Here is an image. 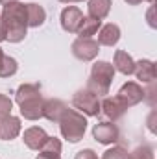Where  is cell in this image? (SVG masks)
I'll use <instances>...</instances> for the list:
<instances>
[{
  "label": "cell",
  "mask_w": 157,
  "mask_h": 159,
  "mask_svg": "<svg viewBox=\"0 0 157 159\" xmlns=\"http://www.w3.org/2000/svg\"><path fill=\"white\" fill-rule=\"evenodd\" d=\"M4 30H6V41L9 43H20L28 34V17H26V4L22 2H9L4 6L0 13Z\"/></svg>",
  "instance_id": "6da1fadb"
},
{
  "label": "cell",
  "mask_w": 157,
  "mask_h": 159,
  "mask_svg": "<svg viewBox=\"0 0 157 159\" xmlns=\"http://www.w3.org/2000/svg\"><path fill=\"white\" fill-rule=\"evenodd\" d=\"M15 102L20 107V115L26 120L43 119L44 98L41 94L39 83H22L15 93Z\"/></svg>",
  "instance_id": "7a4b0ae2"
},
{
  "label": "cell",
  "mask_w": 157,
  "mask_h": 159,
  "mask_svg": "<svg viewBox=\"0 0 157 159\" xmlns=\"http://www.w3.org/2000/svg\"><path fill=\"white\" fill-rule=\"evenodd\" d=\"M115 67L109 61H96L91 69L87 89L92 91L96 96H105L109 94V87L115 80Z\"/></svg>",
  "instance_id": "3957f363"
},
{
  "label": "cell",
  "mask_w": 157,
  "mask_h": 159,
  "mask_svg": "<svg viewBox=\"0 0 157 159\" xmlns=\"http://www.w3.org/2000/svg\"><path fill=\"white\" fill-rule=\"evenodd\" d=\"M57 124H59V131H61L63 139H67L69 143H78L85 135L87 117L76 109H67Z\"/></svg>",
  "instance_id": "277c9868"
},
{
  "label": "cell",
  "mask_w": 157,
  "mask_h": 159,
  "mask_svg": "<svg viewBox=\"0 0 157 159\" xmlns=\"http://www.w3.org/2000/svg\"><path fill=\"white\" fill-rule=\"evenodd\" d=\"M72 106L76 107V111L83 113L85 117H98L100 115V96H96L87 87L74 93Z\"/></svg>",
  "instance_id": "5b68a950"
},
{
  "label": "cell",
  "mask_w": 157,
  "mask_h": 159,
  "mask_svg": "<svg viewBox=\"0 0 157 159\" xmlns=\"http://www.w3.org/2000/svg\"><path fill=\"white\" fill-rule=\"evenodd\" d=\"M70 50H72V56L76 59H79V61H92L98 56V52H100V44L92 37H87V39L85 37H78L72 43Z\"/></svg>",
  "instance_id": "8992f818"
},
{
  "label": "cell",
  "mask_w": 157,
  "mask_h": 159,
  "mask_svg": "<svg viewBox=\"0 0 157 159\" xmlns=\"http://www.w3.org/2000/svg\"><path fill=\"white\" fill-rule=\"evenodd\" d=\"M117 98L129 109L141 102H144V89L137 81H126L117 93Z\"/></svg>",
  "instance_id": "52a82bcc"
},
{
  "label": "cell",
  "mask_w": 157,
  "mask_h": 159,
  "mask_svg": "<svg viewBox=\"0 0 157 159\" xmlns=\"http://www.w3.org/2000/svg\"><path fill=\"white\" fill-rule=\"evenodd\" d=\"M92 137H94V141L100 143V144H115L118 139H120V131H118L117 124L104 120V122L94 124V128H92Z\"/></svg>",
  "instance_id": "ba28073f"
},
{
  "label": "cell",
  "mask_w": 157,
  "mask_h": 159,
  "mask_svg": "<svg viewBox=\"0 0 157 159\" xmlns=\"http://www.w3.org/2000/svg\"><path fill=\"white\" fill-rule=\"evenodd\" d=\"M83 17L85 15L78 6H67L61 11V28L67 34H78L79 26L83 22Z\"/></svg>",
  "instance_id": "9c48e42d"
},
{
  "label": "cell",
  "mask_w": 157,
  "mask_h": 159,
  "mask_svg": "<svg viewBox=\"0 0 157 159\" xmlns=\"http://www.w3.org/2000/svg\"><path fill=\"white\" fill-rule=\"evenodd\" d=\"M126 111H128V107L118 100L117 96H105L104 100H100V113L111 122L122 119Z\"/></svg>",
  "instance_id": "30bf717a"
},
{
  "label": "cell",
  "mask_w": 157,
  "mask_h": 159,
  "mask_svg": "<svg viewBox=\"0 0 157 159\" xmlns=\"http://www.w3.org/2000/svg\"><path fill=\"white\" fill-rule=\"evenodd\" d=\"M46 139H48V133L39 126H32V128L24 129V133H22V141L30 150H41L43 144L46 143Z\"/></svg>",
  "instance_id": "8fae6325"
},
{
  "label": "cell",
  "mask_w": 157,
  "mask_h": 159,
  "mask_svg": "<svg viewBox=\"0 0 157 159\" xmlns=\"http://www.w3.org/2000/svg\"><path fill=\"white\" fill-rule=\"evenodd\" d=\"M69 109V106L59 100V98H50V100H44V107H43V117L50 122H59L63 113Z\"/></svg>",
  "instance_id": "7c38bea8"
},
{
  "label": "cell",
  "mask_w": 157,
  "mask_h": 159,
  "mask_svg": "<svg viewBox=\"0 0 157 159\" xmlns=\"http://www.w3.org/2000/svg\"><path fill=\"white\" fill-rule=\"evenodd\" d=\"M118 41H120V28L117 24L107 22V24H104L98 30V44H102V46H115Z\"/></svg>",
  "instance_id": "4fadbf2b"
},
{
  "label": "cell",
  "mask_w": 157,
  "mask_h": 159,
  "mask_svg": "<svg viewBox=\"0 0 157 159\" xmlns=\"http://www.w3.org/2000/svg\"><path fill=\"white\" fill-rule=\"evenodd\" d=\"M20 119H17V117H13V115H9V117H6V119L0 120V139L2 141H11V139H15L19 133H20Z\"/></svg>",
  "instance_id": "5bb4252c"
},
{
  "label": "cell",
  "mask_w": 157,
  "mask_h": 159,
  "mask_svg": "<svg viewBox=\"0 0 157 159\" xmlns=\"http://www.w3.org/2000/svg\"><path fill=\"white\" fill-rule=\"evenodd\" d=\"M133 74L137 76V80H141L142 83L155 81V63H154V61H150V59H141V61H135Z\"/></svg>",
  "instance_id": "9a60e30c"
},
{
  "label": "cell",
  "mask_w": 157,
  "mask_h": 159,
  "mask_svg": "<svg viewBox=\"0 0 157 159\" xmlns=\"http://www.w3.org/2000/svg\"><path fill=\"white\" fill-rule=\"evenodd\" d=\"M113 67H115V70L122 72L124 76H129V74H133L135 59L126 50H117L115 52V57H113Z\"/></svg>",
  "instance_id": "2e32d148"
},
{
  "label": "cell",
  "mask_w": 157,
  "mask_h": 159,
  "mask_svg": "<svg viewBox=\"0 0 157 159\" xmlns=\"http://www.w3.org/2000/svg\"><path fill=\"white\" fill-rule=\"evenodd\" d=\"M111 6H113L111 0H87V11H89V17L98 19V20H104V19L109 15Z\"/></svg>",
  "instance_id": "e0dca14e"
},
{
  "label": "cell",
  "mask_w": 157,
  "mask_h": 159,
  "mask_svg": "<svg viewBox=\"0 0 157 159\" xmlns=\"http://www.w3.org/2000/svg\"><path fill=\"white\" fill-rule=\"evenodd\" d=\"M26 17H28V28H39L46 20V11L39 4H26Z\"/></svg>",
  "instance_id": "ac0fdd59"
},
{
  "label": "cell",
  "mask_w": 157,
  "mask_h": 159,
  "mask_svg": "<svg viewBox=\"0 0 157 159\" xmlns=\"http://www.w3.org/2000/svg\"><path fill=\"white\" fill-rule=\"evenodd\" d=\"M102 28V20H98V19H92V17H83V22H81V26H79L78 30V35L79 37H92V35H96L98 34V30Z\"/></svg>",
  "instance_id": "d6986e66"
},
{
  "label": "cell",
  "mask_w": 157,
  "mask_h": 159,
  "mask_svg": "<svg viewBox=\"0 0 157 159\" xmlns=\"http://www.w3.org/2000/svg\"><path fill=\"white\" fill-rule=\"evenodd\" d=\"M17 69H19L17 59L4 54V57H2V61H0V78H11V76L17 72Z\"/></svg>",
  "instance_id": "ffe728a7"
},
{
  "label": "cell",
  "mask_w": 157,
  "mask_h": 159,
  "mask_svg": "<svg viewBox=\"0 0 157 159\" xmlns=\"http://www.w3.org/2000/svg\"><path fill=\"white\" fill-rule=\"evenodd\" d=\"M129 159H155L154 156V148L150 144H141L135 150L129 152Z\"/></svg>",
  "instance_id": "44dd1931"
},
{
  "label": "cell",
  "mask_w": 157,
  "mask_h": 159,
  "mask_svg": "<svg viewBox=\"0 0 157 159\" xmlns=\"http://www.w3.org/2000/svg\"><path fill=\"white\" fill-rule=\"evenodd\" d=\"M39 152H44V154H52V156H61V141L57 137H48L46 143L43 144Z\"/></svg>",
  "instance_id": "7402d4cb"
},
{
  "label": "cell",
  "mask_w": 157,
  "mask_h": 159,
  "mask_svg": "<svg viewBox=\"0 0 157 159\" xmlns=\"http://www.w3.org/2000/svg\"><path fill=\"white\" fill-rule=\"evenodd\" d=\"M11 109H13V102L7 94H2L0 93V120L6 119L11 115Z\"/></svg>",
  "instance_id": "603a6c76"
},
{
  "label": "cell",
  "mask_w": 157,
  "mask_h": 159,
  "mask_svg": "<svg viewBox=\"0 0 157 159\" xmlns=\"http://www.w3.org/2000/svg\"><path fill=\"white\" fill-rule=\"evenodd\" d=\"M102 159H129V154L124 148H120V146H113V148L104 152Z\"/></svg>",
  "instance_id": "cb8c5ba5"
},
{
  "label": "cell",
  "mask_w": 157,
  "mask_h": 159,
  "mask_svg": "<svg viewBox=\"0 0 157 159\" xmlns=\"http://www.w3.org/2000/svg\"><path fill=\"white\" fill-rule=\"evenodd\" d=\"M74 159H98V156H96V152H94V150L87 148V150H79Z\"/></svg>",
  "instance_id": "d4e9b609"
},
{
  "label": "cell",
  "mask_w": 157,
  "mask_h": 159,
  "mask_svg": "<svg viewBox=\"0 0 157 159\" xmlns=\"http://www.w3.org/2000/svg\"><path fill=\"white\" fill-rule=\"evenodd\" d=\"M35 159H61V156H52V154H44V152H41Z\"/></svg>",
  "instance_id": "484cf974"
},
{
  "label": "cell",
  "mask_w": 157,
  "mask_h": 159,
  "mask_svg": "<svg viewBox=\"0 0 157 159\" xmlns=\"http://www.w3.org/2000/svg\"><path fill=\"white\" fill-rule=\"evenodd\" d=\"M6 41V30H4V24H2V19H0V43Z\"/></svg>",
  "instance_id": "4316f807"
},
{
  "label": "cell",
  "mask_w": 157,
  "mask_h": 159,
  "mask_svg": "<svg viewBox=\"0 0 157 159\" xmlns=\"http://www.w3.org/2000/svg\"><path fill=\"white\" fill-rule=\"evenodd\" d=\"M126 4H129V6H139V4H142L144 0H124Z\"/></svg>",
  "instance_id": "83f0119b"
},
{
  "label": "cell",
  "mask_w": 157,
  "mask_h": 159,
  "mask_svg": "<svg viewBox=\"0 0 157 159\" xmlns=\"http://www.w3.org/2000/svg\"><path fill=\"white\" fill-rule=\"evenodd\" d=\"M61 4H72V2H85V0H59Z\"/></svg>",
  "instance_id": "f1b7e54d"
},
{
  "label": "cell",
  "mask_w": 157,
  "mask_h": 159,
  "mask_svg": "<svg viewBox=\"0 0 157 159\" xmlns=\"http://www.w3.org/2000/svg\"><path fill=\"white\" fill-rule=\"evenodd\" d=\"M9 2H17V0H0L2 6H6V4H9Z\"/></svg>",
  "instance_id": "f546056e"
},
{
  "label": "cell",
  "mask_w": 157,
  "mask_h": 159,
  "mask_svg": "<svg viewBox=\"0 0 157 159\" xmlns=\"http://www.w3.org/2000/svg\"><path fill=\"white\" fill-rule=\"evenodd\" d=\"M2 57H4V52H2V48H0V61H2Z\"/></svg>",
  "instance_id": "4dcf8cb0"
},
{
  "label": "cell",
  "mask_w": 157,
  "mask_h": 159,
  "mask_svg": "<svg viewBox=\"0 0 157 159\" xmlns=\"http://www.w3.org/2000/svg\"><path fill=\"white\" fill-rule=\"evenodd\" d=\"M148 2H150V4H154V2H155V0H148Z\"/></svg>",
  "instance_id": "1f68e13d"
}]
</instances>
